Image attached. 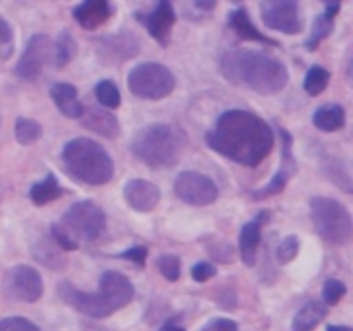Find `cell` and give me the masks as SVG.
<instances>
[{"instance_id":"cell-30","label":"cell","mask_w":353,"mask_h":331,"mask_svg":"<svg viewBox=\"0 0 353 331\" xmlns=\"http://www.w3.org/2000/svg\"><path fill=\"white\" fill-rule=\"evenodd\" d=\"M76 54V43L74 38L71 37L69 31H62L59 37L57 43H55V66L57 68H64Z\"/></svg>"},{"instance_id":"cell-19","label":"cell","mask_w":353,"mask_h":331,"mask_svg":"<svg viewBox=\"0 0 353 331\" xmlns=\"http://www.w3.org/2000/svg\"><path fill=\"white\" fill-rule=\"evenodd\" d=\"M72 16L83 30H97L112 16L110 0H83L78 7H74Z\"/></svg>"},{"instance_id":"cell-2","label":"cell","mask_w":353,"mask_h":331,"mask_svg":"<svg viewBox=\"0 0 353 331\" xmlns=\"http://www.w3.org/2000/svg\"><path fill=\"white\" fill-rule=\"evenodd\" d=\"M219 68L230 83L264 95L281 92L290 81V72L281 61L250 48L226 52L221 57Z\"/></svg>"},{"instance_id":"cell-21","label":"cell","mask_w":353,"mask_h":331,"mask_svg":"<svg viewBox=\"0 0 353 331\" xmlns=\"http://www.w3.org/2000/svg\"><path fill=\"white\" fill-rule=\"evenodd\" d=\"M50 95L55 106L69 119H79L83 114V106L78 100V92L69 83H54L50 88Z\"/></svg>"},{"instance_id":"cell-7","label":"cell","mask_w":353,"mask_h":331,"mask_svg":"<svg viewBox=\"0 0 353 331\" xmlns=\"http://www.w3.org/2000/svg\"><path fill=\"white\" fill-rule=\"evenodd\" d=\"M64 226L76 237V240H97L105 230V214L95 202L83 200L69 207L64 214Z\"/></svg>"},{"instance_id":"cell-36","label":"cell","mask_w":353,"mask_h":331,"mask_svg":"<svg viewBox=\"0 0 353 331\" xmlns=\"http://www.w3.org/2000/svg\"><path fill=\"white\" fill-rule=\"evenodd\" d=\"M12 52V30L9 23L0 16V57H7Z\"/></svg>"},{"instance_id":"cell-27","label":"cell","mask_w":353,"mask_h":331,"mask_svg":"<svg viewBox=\"0 0 353 331\" xmlns=\"http://www.w3.org/2000/svg\"><path fill=\"white\" fill-rule=\"evenodd\" d=\"M327 83H330V72H327V69H324L323 66H312L305 74L303 88H305V92L309 95L316 97L326 90Z\"/></svg>"},{"instance_id":"cell-40","label":"cell","mask_w":353,"mask_h":331,"mask_svg":"<svg viewBox=\"0 0 353 331\" xmlns=\"http://www.w3.org/2000/svg\"><path fill=\"white\" fill-rule=\"evenodd\" d=\"M216 3L217 0H195V6L202 10H212Z\"/></svg>"},{"instance_id":"cell-33","label":"cell","mask_w":353,"mask_h":331,"mask_svg":"<svg viewBox=\"0 0 353 331\" xmlns=\"http://www.w3.org/2000/svg\"><path fill=\"white\" fill-rule=\"evenodd\" d=\"M299 238L295 237V234H290V237H286L285 240L279 243L278 247V252H276V257H278V261L281 262V264H286V262H292L293 259L296 257V254H299Z\"/></svg>"},{"instance_id":"cell-24","label":"cell","mask_w":353,"mask_h":331,"mask_svg":"<svg viewBox=\"0 0 353 331\" xmlns=\"http://www.w3.org/2000/svg\"><path fill=\"white\" fill-rule=\"evenodd\" d=\"M338 10L340 9H334V7H326V10H324V12L321 14L316 21H314L312 31H310L309 38H307V41H305L307 50H316V48L321 45V41H323L324 38L330 37L331 31H333V26H334L333 19H334V16L338 14Z\"/></svg>"},{"instance_id":"cell-23","label":"cell","mask_w":353,"mask_h":331,"mask_svg":"<svg viewBox=\"0 0 353 331\" xmlns=\"http://www.w3.org/2000/svg\"><path fill=\"white\" fill-rule=\"evenodd\" d=\"M228 23H230V26L233 28L241 38H245V40L261 41V43H265V45H278L276 43V40L268 38L254 26V23L250 21V17H248L247 10L245 9H236L233 10V12H230V16H228Z\"/></svg>"},{"instance_id":"cell-44","label":"cell","mask_w":353,"mask_h":331,"mask_svg":"<svg viewBox=\"0 0 353 331\" xmlns=\"http://www.w3.org/2000/svg\"><path fill=\"white\" fill-rule=\"evenodd\" d=\"M233 2H240V0H233Z\"/></svg>"},{"instance_id":"cell-6","label":"cell","mask_w":353,"mask_h":331,"mask_svg":"<svg viewBox=\"0 0 353 331\" xmlns=\"http://www.w3.org/2000/svg\"><path fill=\"white\" fill-rule=\"evenodd\" d=\"M176 78L165 66L157 62L138 64L128 74V88L138 99L159 100L174 90Z\"/></svg>"},{"instance_id":"cell-13","label":"cell","mask_w":353,"mask_h":331,"mask_svg":"<svg viewBox=\"0 0 353 331\" xmlns=\"http://www.w3.org/2000/svg\"><path fill=\"white\" fill-rule=\"evenodd\" d=\"M50 50L52 43L47 34H34V37H31L26 48H24V54L21 55L19 62H17V76L23 79L37 78L40 74L41 68L47 64L48 57H50Z\"/></svg>"},{"instance_id":"cell-41","label":"cell","mask_w":353,"mask_h":331,"mask_svg":"<svg viewBox=\"0 0 353 331\" xmlns=\"http://www.w3.org/2000/svg\"><path fill=\"white\" fill-rule=\"evenodd\" d=\"M159 331H185V330H183L181 326H178V324H174V323H168V324H164V326H162Z\"/></svg>"},{"instance_id":"cell-1","label":"cell","mask_w":353,"mask_h":331,"mask_svg":"<svg viewBox=\"0 0 353 331\" xmlns=\"http://www.w3.org/2000/svg\"><path fill=\"white\" fill-rule=\"evenodd\" d=\"M207 143L230 161L255 168L271 154L274 133L257 114L233 109L221 114L216 126L207 133Z\"/></svg>"},{"instance_id":"cell-17","label":"cell","mask_w":353,"mask_h":331,"mask_svg":"<svg viewBox=\"0 0 353 331\" xmlns=\"http://www.w3.org/2000/svg\"><path fill=\"white\" fill-rule=\"evenodd\" d=\"M124 199L131 209L138 212H150L161 200V190L147 179H131L124 186Z\"/></svg>"},{"instance_id":"cell-38","label":"cell","mask_w":353,"mask_h":331,"mask_svg":"<svg viewBox=\"0 0 353 331\" xmlns=\"http://www.w3.org/2000/svg\"><path fill=\"white\" fill-rule=\"evenodd\" d=\"M216 272H217L216 265H212L210 262H199V264H195L192 268L193 279L199 283L207 281V279H210L212 276H216Z\"/></svg>"},{"instance_id":"cell-12","label":"cell","mask_w":353,"mask_h":331,"mask_svg":"<svg viewBox=\"0 0 353 331\" xmlns=\"http://www.w3.org/2000/svg\"><path fill=\"white\" fill-rule=\"evenodd\" d=\"M138 21L147 28L148 33L162 45L168 47L169 40H171V30L174 26L176 14L172 9L171 0H159L155 9L152 12H137L134 14Z\"/></svg>"},{"instance_id":"cell-18","label":"cell","mask_w":353,"mask_h":331,"mask_svg":"<svg viewBox=\"0 0 353 331\" xmlns=\"http://www.w3.org/2000/svg\"><path fill=\"white\" fill-rule=\"evenodd\" d=\"M269 214L265 210L259 212L252 221H248L240 231V255L245 265L252 268L257 259V248L262 238V226L268 223Z\"/></svg>"},{"instance_id":"cell-11","label":"cell","mask_w":353,"mask_h":331,"mask_svg":"<svg viewBox=\"0 0 353 331\" xmlns=\"http://www.w3.org/2000/svg\"><path fill=\"white\" fill-rule=\"evenodd\" d=\"M57 293L69 307L76 309L78 312L85 314V316L93 317V319H103V317L110 316L114 312L103 297L100 293H88L83 290L76 288L72 283L61 281L57 286Z\"/></svg>"},{"instance_id":"cell-5","label":"cell","mask_w":353,"mask_h":331,"mask_svg":"<svg viewBox=\"0 0 353 331\" xmlns=\"http://www.w3.org/2000/svg\"><path fill=\"white\" fill-rule=\"evenodd\" d=\"M310 216L323 240L331 245H345L352 238V216L343 203L326 197L310 200Z\"/></svg>"},{"instance_id":"cell-10","label":"cell","mask_w":353,"mask_h":331,"mask_svg":"<svg viewBox=\"0 0 353 331\" xmlns=\"http://www.w3.org/2000/svg\"><path fill=\"white\" fill-rule=\"evenodd\" d=\"M174 192L183 202L190 203V205H209L219 195L216 183L209 176L193 171H185L178 174Z\"/></svg>"},{"instance_id":"cell-37","label":"cell","mask_w":353,"mask_h":331,"mask_svg":"<svg viewBox=\"0 0 353 331\" xmlns=\"http://www.w3.org/2000/svg\"><path fill=\"white\" fill-rule=\"evenodd\" d=\"M200 331H240L238 324L228 317H214Z\"/></svg>"},{"instance_id":"cell-26","label":"cell","mask_w":353,"mask_h":331,"mask_svg":"<svg viewBox=\"0 0 353 331\" xmlns=\"http://www.w3.org/2000/svg\"><path fill=\"white\" fill-rule=\"evenodd\" d=\"M62 188L59 186L57 178L54 174H48L43 181L37 183L31 186L30 197L33 200L34 205H45V203L52 202V200L59 199L62 195Z\"/></svg>"},{"instance_id":"cell-28","label":"cell","mask_w":353,"mask_h":331,"mask_svg":"<svg viewBox=\"0 0 353 331\" xmlns=\"http://www.w3.org/2000/svg\"><path fill=\"white\" fill-rule=\"evenodd\" d=\"M14 133H16V140L21 145H31L41 138V126L37 121L28 119V117H19L16 121Z\"/></svg>"},{"instance_id":"cell-4","label":"cell","mask_w":353,"mask_h":331,"mask_svg":"<svg viewBox=\"0 0 353 331\" xmlns=\"http://www.w3.org/2000/svg\"><path fill=\"white\" fill-rule=\"evenodd\" d=\"M183 134L171 124H150L141 128L131 141V150L150 168H169L179 159Z\"/></svg>"},{"instance_id":"cell-32","label":"cell","mask_w":353,"mask_h":331,"mask_svg":"<svg viewBox=\"0 0 353 331\" xmlns=\"http://www.w3.org/2000/svg\"><path fill=\"white\" fill-rule=\"evenodd\" d=\"M347 293V286L345 283L338 281V279H327L323 286V299L324 303L327 305H336Z\"/></svg>"},{"instance_id":"cell-20","label":"cell","mask_w":353,"mask_h":331,"mask_svg":"<svg viewBox=\"0 0 353 331\" xmlns=\"http://www.w3.org/2000/svg\"><path fill=\"white\" fill-rule=\"evenodd\" d=\"M79 119H81L83 126L92 130L93 133L109 138V140H114L121 131L119 123H117L116 117L110 112H107L105 109H100V107H88V109H83V114Z\"/></svg>"},{"instance_id":"cell-22","label":"cell","mask_w":353,"mask_h":331,"mask_svg":"<svg viewBox=\"0 0 353 331\" xmlns=\"http://www.w3.org/2000/svg\"><path fill=\"white\" fill-rule=\"evenodd\" d=\"M327 307L319 300H310L307 302L299 312L295 314L292 323V331H312L321 324V321L326 317Z\"/></svg>"},{"instance_id":"cell-14","label":"cell","mask_w":353,"mask_h":331,"mask_svg":"<svg viewBox=\"0 0 353 331\" xmlns=\"http://www.w3.org/2000/svg\"><path fill=\"white\" fill-rule=\"evenodd\" d=\"M100 295L107 302V305L116 312L117 309H123L124 305L131 302L134 295L133 283L119 271H105L100 276L99 281Z\"/></svg>"},{"instance_id":"cell-16","label":"cell","mask_w":353,"mask_h":331,"mask_svg":"<svg viewBox=\"0 0 353 331\" xmlns=\"http://www.w3.org/2000/svg\"><path fill=\"white\" fill-rule=\"evenodd\" d=\"M99 41V54L107 62H124L140 52V43L131 33L109 34Z\"/></svg>"},{"instance_id":"cell-9","label":"cell","mask_w":353,"mask_h":331,"mask_svg":"<svg viewBox=\"0 0 353 331\" xmlns=\"http://www.w3.org/2000/svg\"><path fill=\"white\" fill-rule=\"evenodd\" d=\"M261 16L269 30L285 34H296L302 31L299 16V0H264Z\"/></svg>"},{"instance_id":"cell-15","label":"cell","mask_w":353,"mask_h":331,"mask_svg":"<svg viewBox=\"0 0 353 331\" xmlns=\"http://www.w3.org/2000/svg\"><path fill=\"white\" fill-rule=\"evenodd\" d=\"M281 134H283L281 168H279V171L272 176V179L268 183V185L262 186V188L257 190V192H252V199L264 200V199H268V197L281 193L283 190L286 188V185H288V179L292 178L293 172L296 171L295 159H293V154H292V137H290V134L283 130H281Z\"/></svg>"},{"instance_id":"cell-35","label":"cell","mask_w":353,"mask_h":331,"mask_svg":"<svg viewBox=\"0 0 353 331\" xmlns=\"http://www.w3.org/2000/svg\"><path fill=\"white\" fill-rule=\"evenodd\" d=\"M50 233L52 238L55 240V243H57L62 250H76V248H78V240L72 238V234H69L68 231L62 226H59V224H54V226L50 228Z\"/></svg>"},{"instance_id":"cell-43","label":"cell","mask_w":353,"mask_h":331,"mask_svg":"<svg viewBox=\"0 0 353 331\" xmlns=\"http://www.w3.org/2000/svg\"><path fill=\"white\" fill-rule=\"evenodd\" d=\"M321 2L326 3V7H334V9H340L341 0H321Z\"/></svg>"},{"instance_id":"cell-25","label":"cell","mask_w":353,"mask_h":331,"mask_svg":"<svg viewBox=\"0 0 353 331\" xmlns=\"http://www.w3.org/2000/svg\"><path fill=\"white\" fill-rule=\"evenodd\" d=\"M345 109L336 103L323 106L314 114V124L323 131H338L345 126Z\"/></svg>"},{"instance_id":"cell-39","label":"cell","mask_w":353,"mask_h":331,"mask_svg":"<svg viewBox=\"0 0 353 331\" xmlns=\"http://www.w3.org/2000/svg\"><path fill=\"white\" fill-rule=\"evenodd\" d=\"M147 254H148L147 247H143V245H137V247H131L128 248L126 252H123V254H119V257L134 262V264L138 265H143L145 259H147Z\"/></svg>"},{"instance_id":"cell-31","label":"cell","mask_w":353,"mask_h":331,"mask_svg":"<svg viewBox=\"0 0 353 331\" xmlns=\"http://www.w3.org/2000/svg\"><path fill=\"white\" fill-rule=\"evenodd\" d=\"M157 268L161 269L162 276L168 281H178L179 276H181V261H179L178 255H162V257L157 259Z\"/></svg>"},{"instance_id":"cell-42","label":"cell","mask_w":353,"mask_h":331,"mask_svg":"<svg viewBox=\"0 0 353 331\" xmlns=\"http://www.w3.org/2000/svg\"><path fill=\"white\" fill-rule=\"evenodd\" d=\"M326 331H352V328H348V326H336V324H327Z\"/></svg>"},{"instance_id":"cell-34","label":"cell","mask_w":353,"mask_h":331,"mask_svg":"<svg viewBox=\"0 0 353 331\" xmlns=\"http://www.w3.org/2000/svg\"><path fill=\"white\" fill-rule=\"evenodd\" d=\"M0 331H40V328L23 316H10L0 321Z\"/></svg>"},{"instance_id":"cell-8","label":"cell","mask_w":353,"mask_h":331,"mask_svg":"<svg viewBox=\"0 0 353 331\" xmlns=\"http://www.w3.org/2000/svg\"><path fill=\"white\" fill-rule=\"evenodd\" d=\"M3 292L19 302H37L43 293V281L37 269L30 265H16L3 276Z\"/></svg>"},{"instance_id":"cell-29","label":"cell","mask_w":353,"mask_h":331,"mask_svg":"<svg viewBox=\"0 0 353 331\" xmlns=\"http://www.w3.org/2000/svg\"><path fill=\"white\" fill-rule=\"evenodd\" d=\"M95 97L107 109H117L121 106V93L116 83L110 79H103L95 86Z\"/></svg>"},{"instance_id":"cell-3","label":"cell","mask_w":353,"mask_h":331,"mask_svg":"<svg viewBox=\"0 0 353 331\" xmlns=\"http://www.w3.org/2000/svg\"><path fill=\"white\" fill-rule=\"evenodd\" d=\"M69 174L86 185H105L114 176V162L105 148L90 138H74L62 150Z\"/></svg>"}]
</instances>
